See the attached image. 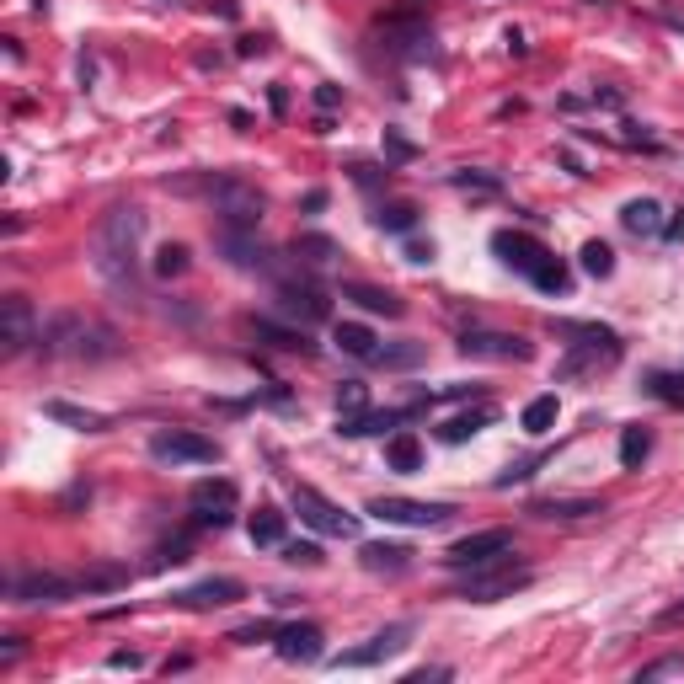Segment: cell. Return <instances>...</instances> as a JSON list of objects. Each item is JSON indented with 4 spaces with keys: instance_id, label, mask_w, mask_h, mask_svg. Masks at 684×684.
<instances>
[{
    "instance_id": "cell-3",
    "label": "cell",
    "mask_w": 684,
    "mask_h": 684,
    "mask_svg": "<svg viewBox=\"0 0 684 684\" xmlns=\"http://www.w3.org/2000/svg\"><path fill=\"white\" fill-rule=\"evenodd\" d=\"M204 193L214 198V214H220L225 230H257L262 209H268V198H262L252 182H241V177H209Z\"/></svg>"
},
{
    "instance_id": "cell-42",
    "label": "cell",
    "mask_w": 684,
    "mask_h": 684,
    "mask_svg": "<svg viewBox=\"0 0 684 684\" xmlns=\"http://www.w3.org/2000/svg\"><path fill=\"white\" fill-rule=\"evenodd\" d=\"M455 188H476V193H497V177H487V171H455Z\"/></svg>"
},
{
    "instance_id": "cell-36",
    "label": "cell",
    "mask_w": 684,
    "mask_h": 684,
    "mask_svg": "<svg viewBox=\"0 0 684 684\" xmlns=\"http://www.w3.org/2000/svg\"><path fill=\"white\" fill-rule=\"evenodd\" d=\"M278 626H284V620H252V626H236V631H230V642H236V647L273 642V636H278Z\"/></svg>"
},
{
    "instance_id": "cell-33",
    "label": "cell",
    "mask_w": 684,
    "mask_h": 684,
    "mask_svg": "<svg viewBox=\"0 0 684 684\" xmlns=\"http://www.w3.org/2000/svg\"><path fill=\"white\" fill-rule=\"evenodd\" d=\"M182 273H188V246L166 241L161 252H155V278H182Z\"/></svg>"
},
{
    "instance_id": "cell-29",
    "label": "cell",
    "mask_w": 684,
    "mask_h": 684,
    "mask_svg": "<svg viewBox=\"0 0 684 684\" xmlns=\"http://www.w3.org/2000/svg\"><path fill=\"white\" fill-rule=\"evenodd\" d=\"M492 423V407H481V412H460V417H449V423L439 428V439L444 444H465V439H476L481 428Z\"/></svg>"
},
{
    "instance_id": "cell-34",
    "label": "cell",
    "mask_w": 684,
    "mask_h": 684,
    "mask_svg": "<svg viewBox=\"0 0 684 684\" xmlns=\"http://www.w3.org/2000/svg\"><path fill=\"white\" fill-rule=\"evenodd\" d=\"M583 273L588 278H610L615 273V252L604 241H583Z\"/></svg>"
},
{
    "instance_id": "cell-1",
    "label": "cell",
    "mask_w": 684,
    "mask_h": 684,
    "mask_svg": "<svg viewBox=\"0 0 684 684\" xmlns=\"http://www.w3.org/2000/svg\"><path fill=\"white\" fill-rule=\"evenodd\" d=\"M139 236H145V214L134 204H113L91 230V268L113 294H129L134 300V284H139Z\"/></svg>"
},
{
    "instance_id": "cell-14",
    "label": "cell",
    "mask_w": 684,
    "mask_h": 684,
    "mask_svg": "<svg viewBox=\"0 0 684 684\" xmlns=\"http://www.w3.org/2000/svg\"><path fill=\"white\" fill-rule=\"evenodd\" d=\"M81 594V578H59V572H22L11 578V599L17 604H65Z\"/></svg>"
},
{
    "instance_id": "cell-47",
    "label": "cell",
    "mask_w": 684,
    "mask_h": 684,
    "mask_svg": "<svg viewBox=\"0 0 684 684\" xmlns=\"http://www.w3.org/2000/svg\"><path fill=\"white\" fill-rule=\"evenodd\" d=\"M353 182H359V188H375V182H380V171L359 161V166H353Z\"/></svg>"
},
{
    "instance_id": "cell-12",
    "label": "cell",
    "mask_w": 684,
    "mask_h": 684,
    "mask_svg": "<svg viewBox=\"0 0 684 684\" xmlns=\"http://www.w3.org/2000/svg\"><path fill=\"white\" fill-rule=\"evenodd\" d=\"M460 353H465V359L524 364V359H535V342L519 337V332H465V337H460Z\"/></svg>"
},
{
    "instance_id": "cell-28",
    "label": "cell",
    "mask_w": 684,
    "mask_h": 684,
    "mask_svg": "<svg viewBox=\"0 0 684 684\" xmlns=\"http://www.w3.org/2000/svg\"><path fill=\"white\" fill-rule=\"evenodd\" d=\"M284 513L278 508H257L252 524H246V535H252V546H284Z\"/></svg>"
},
{
    "instance_id": "cell-4",
    "label": "cell",
    "mask_w": 684,
    "mask_h": 684,
    "mask_svg": "<svg viewBox=\"0 0 684 684\" xmlns=\"http://www.w3.org/2000/svg\"><path fill=\"white\" fill-rule=\"evenodd\" d=\"M289 503H294V513H300V524H310L316 535H337V540L359 535V513L337 508L332 497L316 492V487H305V481H294V487H289Z\"/></svg>"
},
{
    "instance_id": "cell-18",
    "label": "cell",
    "mask_w": 684,
    "mask_h": 684,
    "mask_svg": "<svg viewBox=\"0 0 684 684\" xmlns=\"http://www.w3.org/2000/svg\"><path fill=\"white\" fill-rule=\"evenodd\" d=\"M342 300H353V305H364L369 316H407V305H401V294H391V289H380V284H364V278H348L342 284Z\"/></svg>"
},
{
    "instance_id": "cell-23",
    "label": "cell",
    "mask_w": 684,
    "mask_h": 684,
    "mask_svg": "<svg viewBox=\"0 0 684 684\" xmlns=\"http://www.w3.org/2000/svg\"><path fill=\"white\" fill-rule=\"evenodd\" d=\"M332 342L342 353H353V359H364V364H375V353H380V337L369 332L364 321H337L332 326Z\"/></svg>"
},
{
    "instance_id": "cell-37",
    "label": "cell",
    "mask_w": 684,
    "mask_h": 684,
    "mask_svg": "<svg viewBox=\"0 0 684 684\" xmlns=\"http://www.w3.org/2000/svg\"><path fill=\"white\" fill-rule=\"evenodd\" d=\"M364 401H369L364 380H342V385H337V417H359Z\"/></svg>"
},
{
    "instance_id": "cell-51",
    "label": "cell",
    "mask_w": 684,
    "mask_h": 684,
    "mask_svg": "<svg viewBox=\"0 0 684 684\" xmlns=\"http://www.w3.org/2000/svg\"><path fill=\"white\" fill-rule=\"evenodd\" d=\"M594 6H604V0H594Z\"/></svg>"
},
{
    "instance_id": "cell-39",
    "label": "cell",
    "mask_w": 684,
    "mask_h": 684,
    "mask_svg": "<svg viewBox=\"0 0 684 684\" xmlns=\"http://www.w3.org/2000/svg\"><path fill=\"white\" fill-rule=\"evenodd\" d=\"M375 364H385V369H412V364H423V342H407V348H380Z\"/></svg>"
},
{
    "instance_id": "cell-20",
    "label": "cell",
    "mask_w": 684,
    "mask_h": 684,
    "mask_svg": "<svg viewBox=\"0 0 684 684\" xmlns=\"http://www.w3.org/2000/svg\"><path fill=\"white\" fill-rule=\"evenodd\" d=\"M423 460H428V449H423V439H417V433H391V439H385V471H396V476H417L423 471Z\"/></svg>"
},
{
    "instance_id": "cell-48",
    "label": "cell",
    "mask_w": 684,
    "mask_h": 684,
    "mask_svg": "<svg viewBox=\"0 0 684 684\" xmlns=\"http://www.w3.org/2000/svg\"><path fill=\"white\" fill-rule=\"evenodd\" d=\"M268 107H273V113H289V91L273 86V91H268Z\"/></svg>"
},
{
    "instance_id": "cell-21",
    "label": "cell",
    "mask_w": 684,
    "mask_h": 684,
    "mask_svg": "<svg viewBox=\"0 0 684 684\" xmlns=\"http://www.w3.org/2000/svg\"><path fill=\"white\" fill-rule=\"evenodd\" d=\"M359 562H364V572L401 578V572L412 567V546H396V540H369V546H359Z\"/></svg>"
},
{
    "instance_id": "cell-5",
    "label": "cell",
    "mask_w": 684,
    "mask_h": 684,
    "mask_svg": "<svg viewBox=\"0 0 684 684\" xmlns=\"http://www.w3.org/2000/svg\"><path fill=\"white\" fill-rule=\"evenodd\" d=\"M535 583V572L530 567H492V562H481V567H465V578H460V599H471V604H497V599H513L519 588H530Z\"/></svg>"
},
{
    "instance_id": "cell-30",
    "label": "cell",
    "mask_w": 684,
    "mask_h": 684,
    "mask_svg": "<svg viewBox=\"0 0 684 684\" xmlns=\"http://www.w3.org/2000/svg\"><path fill=\"white\" fill-rule=\"evenodd\" d=\"M647 455H652V433L647 428H626V433H620V465H626V471H642Z\"/></svg>"
},
{
    "instance_id": "cell-9",
    "label": "cell",
    "mask_w": 684,
    "mask_h": 684,
    "mask_svg": "<svg viewBox=\"0 0 684 684\" xmlns=\"http://www.w3.org/2000/svg\"><path fill=\"white\" fill-rule=\"evenodd\" d=\"M150 455L171 460V465H214L220 460V444L204 439V433H193V428H166V433L150 439Z\"/></svg>"
},
{
    "instance_id": "cell-24",
    "label": "cell",
    "mask_w": 684,
    "mask_h": 684,
    "mask_svg": "<svg viewBox=\"0 0 684 684\" xmlns=\"http://www.w3.org/2000/svg\"><path fill=\"white\" fill-rule=\"evenodd\" d=\"M43 417H54V423H65V428H81V433H102L107 428V417L102 412H91V407H75V401H43Z\"/></svg>"
},
{
    "instance_id": "cell-31",
    "label": "cell",
    "mask_w": 684,
    "mask_h": 684,
    "mask_svg": "<svg viewBox=\"0 0 684 684\" xmlns=\"http://www.w3.org/2000/svg\"><path fill=\"white\" fill-rule=\"evenodd\" d=\"M375 225L391 230V236H407V230H417V204H380Z\"/></svg>"
},
{
    "instance_id": "cell-44",
    "label": "cell",
    "mask_w": 684,
    "mask_h": 684,
    "mask_svg": "<svg viewBox=\"0 0 684 684\" xmlns=\"http://www.w3.org/2000/svg\"><path fill=\"white\" fill-rule=\"evenodd\" d=\"M385 145H391V155H396V161H412V155H417V145H412V139H401V134H391V129H385Z\"/></svg>"
},
{
    "instance_id": "cell-6",
    "label": "cell",
    "mask_w": 684,
    "mask_h": 684,
    "mask_svg": "<svg viewBox=\"0 0 684 684\" xmlns=\"http://www.w3.org/2000/svg\"><path fill=\"white\" fill-rule=\"evenodd\" d=\"M278 310H284V316H294L300 326H316V321L332 316V300H326V289L300 268V273L278 278Z\"/></svg>"
},
{
    "instance_id": "cell-50",
    "label": "cell",
    "mask_w": 684,
    "mask_h": 684,
    "mask_svg": "<svg viewBox=\"0 0 684 684\" xmlns=\"http://www.w3.org/2000/svg\"><path fill=\"white\" fill-rule=\"evenodd\" d=\"M316 102H321V107H337V102H342V91H337V86H321V91H316Z\"/></svg>"
},
{
    "instance_id": "cell-38",
    "label": "cell",
    "mask_w": 684,
    "mask_h": 684,
    "mask_svg": "<svg viewBox=\"0 0 684 684\" xmlns=\"http://www.w3.org/2000/svg\"><path fill=\"white\" fill-rule=\"evenodd\" d=\"M129 583V572L123 567H97V572H86L81 578V594H107V588H123Z\"/></svg>"
},
{
    "instance_id": "cell-10",
    "label": "cell",
    "mask_w": 684,
    "mask_h": 684,
    "mask_svg": "<svg viewBox=\"0 0 684 684\" xmlns=\"http://www.w3.org/2000/svg\"><path fill=\"white\" fill-rule=\"evenodd\" d=\"M38 332L43 326L33 316V300H27V294H6V300H0V348H6V359L33 348Z\"/></svg>"
},
{
    "instance_id": "cell-17",
    "label": "cell",
    "mask_w": 684,
    "mask_h": 684,
    "mask_svg": "<svg viewBox=\"0 0 684 684\" xmlns=\"http://www.w3.org/2000/svg\"><path fill=\"white\" fill-rule=\"evenodd\" d=\"M236 599H246V588L236 578H204L182 588V594H171V604H182V610H214V604H236Z\"/></svg>"
},
{
    "instance_id": "cell-43",
    "label": "cell",
    "mask_w": 684,
    "mask_h": 684,
    "mask_svg": "<svg viewBox=\"0 0 684 684\" xmlns=\"http://www.w3.org/2000/svg\"><path fill=\"white\" fill-rule=\"evenodd\" d=\"M107 668H129L134 674V668H145V658H139L134 647H118V652H107Z\"/></svg>"
},
{
    "instance_id": "cell-7",
    "label": "cell",
    "mask_w": 684,
    "mask_h": 684,
    "mask_svg": "<svg viewBox=\"0 0 684 684\" xmlns=\"http://www.w3.org/2000/svg\"><path fill=\"white\" fill-rule=\"evenodd\" d=\"M236 481L230 476H204L198 487L188 492V503H193V524L198 530H225L230 519H236Z\"/></svg>"
},
{
    "instance_id": "cell-35",
    "label": "cell",
    "mask_w": 684,
    "mask_h": 684,
    "mask_svg": "<svg viewBox=\"0 0 684 684\" xmlns=\"http://www.w3.org/2000/svg\"><path fill=\"white\" fill-rule=\"evenodd\" d=\"M530 284H535L540 294H567V284H572V278H567V268H562V262H556V257H546V262H540V268H535V278H530Z\"/></svg>"
},
{
    "instance_id": "cell-46",
    "label": "cell",
    "mask_w": 684,
    "mask_h": 684,
    "mask_svg": "<svg viewBox=\"0 0 684 684\" xmlns=\"http://www.w3.org/2000/svg\"><path fill=\"white\" fill-rule=\"evenodd\" d=\"M663 241H684V209H674V220H663Z\"/></svg>"
},
{
    "instance_id": "cell-19",
    "label": "cell",
    "mask_w": 684,
    "mask_h": 684,
    "mask_svg": "<svg viewBox=\"0 0 684 684\" xmlns=\"http://www.w3.org/2000/svg\"><path fill=\"white\" fill-rule=\"evenodd\" d=\"M246 326H252V337H262V342H268V348H278V353H316V342H310L305 326H278V321H268V316H252Z\"/></svg>"
},
{
    "instance_id": "cell-45",
    "label": "cell",
    "mask_w": 684,
    "mask_h": 684,
    "mask_svg": "<svg viewBox=\"0 0 684 684\" xmlns=\"http://www.w3.org/2000/svg\"><path fill=\"white\" fill-rule=\"evenodd\" d=\"M22 658V636H6V647H0V668H11Z\"/></svg>"
},
{
    "instance_id": "cell-13",
    "label": "cell",
    "mask_w": 684,
    "mask_h": 684,
    "mask_svg": "<svg viewBox=\"0 0 684 684\" xmlns=\"http://www.w3.org/2000/svg\"><path fill=\"white\" fill-rule=\"evenodd\" d=\"M407 636H412V626H407V620H396V626L369 636L364 647H348V652H337V658H326V663H332V668H375L385 658H396V652L407 647Z\"/></svg>"
},
{
    "instance_id": "cell-49",
    "label": "cell",
    "mask_w": 684,
    "mask_h": 684,
    "mask_svg": "<svg viewBox=\"0 0 684 684\" xmlns=\"http://www.w3.org/2000/svg\"><path fill=\"white\" fill-rule=\"evenodd\" d=\"M321 209H326V193L310 188V193H305V214H321Z\"/></svg>"
},
{
    "instance_id": "cell-27",
    "label": "cell",
    "mask_w": 684,
    "mask_h": 684,
    "mask_svg": "<svg viewBox=\"0 0 684 684\" xmlns=\"http://www.w3.org/2000/svg\"><path fill=\"white\" fill-rule=\"evenodd\" d=\"M556 417H562V401H556V396H535L530 407L519 412V428L530 433V439H546V433L556 428Z\"/></svg>"
},
{
    "instance_id": "cell-25",
    "label": "cell",
    "mask_w": 684,
    "mask_h": 684,
    "mask_svg": "<svg viewBox=\"0 0 684 684\" xmlns=\"http://www.w3.org/2000/svg\"><path fill=\"white\" fill-rule=\"evenodd\" d=\"M530 513H540V519H583V513H604L599 497H540V503H530Z\"/></svg>"
},
{
    "instance_id": "cell-11",
    "label": "cell",
    "mask_w": 684,
    "mask_h": 684,
    "mask_svg": "<svg viewBox=\"0 0 684 684\" xmlns=\"http://www.w3.org/2000/svg\"><path fill=\"white\" fill-rule=\"evenodd\" d=\"M513 551V530H476V535H465V540H455V546L444 551V567H455V572H465V567H481V562H497V556H508Z\"/></svg>"
},
{
    "instance_id": "cell-40",
    "label": "cell",
    "mask_w": 684,
    "mask_h": 684,
    "mask_svg": "<svg viewBox=\"0 0 684 684\" xmlns=\"http://www.w3.org/2000/svg\"><path fill=\"white\" fill-rule=\"evenodd\" d=\"M284 562L289 567H321L326 556H321L316 540H284Z\"/></svg>"
},
{
    "instance_id": "cell-41",
    "label": "cell",
    "mask_w": 684,
    "mask_h": 684,
    "mask_svg": "<svg viewBox=\"0 0 684 684\" xmlns=\"http://www.w3.org/2000/svg\"><path fill=\"white\" fill-rule=\"evenodd\" d=\"M668 674H684V652H668V658L647 663V668H636V684H647V679H668Z\"/></svg>"
},
{
    "instance_id": "cell-2",
    "label": "cell",
    "mask_w": 684,
    "mask_h": 684,
    "mask_svg": "<svg viewBox=\"0 0 684 684\" xmlns=\"http://www.w3.org/2000/svg\"><path fill=\"white\" fill-rule=\"evenodd\" d=\"M43 353L49 359H118V337L107 332V326L86 321V316H54L49 326L38 332Z\"/></svg>"
},
{
    "instance_id": "cell-8",
    "label": "cell",
    "mask_w": 684,
    "mask_h": 684,
    "mask_svg": "<svg viewBox=\"0 0 684 684\" xmlns=\"http://www.w3.org/2000/svg\"><path fill=\"white\" fill-rule=\"evenodd\" d=\"M364 513H375L385 524H407V530H439V524L455 519L449 503H417V497H369Z\"/></svg>"
},
{
    "instance_id": "cell-15",
    "label": "cell",
    "mask_w": 684,
    "mask_h": 684,
    "mask_svg": "<svg viewBox=\"0 0 684 684\" xmlns=\"http://www.w3.org/2000/svg\"><path fill=\"white\" fill-rule=\"evenodd\" d=\"M278 658L284 663H321L326 658V636L321 626H310V620H289V626H278Z\"/></svg>"
},
{
    "instance_id": "cell-26",
    "label": "cell",
    "mask_w": 684,
    "mask_h": 684,
    "mask_svg": "<svg viewBox=\"0 0 684 684\" xmlns=\"http://www.w3.org/2000/svg\"><path fill=\"white\" fill-rule=\"evenodd\" d=\"M620 225H626L631 236H663V209L652 204V198H631V204L620 209Z\"/></svg>"
},
{
    "instance_id": "cell-32",
    "label": "cell",
    "mask_w": 684,
    "mask_h": 684,
    "mask_svg": "<svg viewBox=\"0 0 684 684\" xmlns=\"http://www.w3.org/2000/svg\"><path fill=\"white\" fill-rule=\"evenodd\" d=\"M294 257H305V268H326L337 257V241L326 236H294Z\"/></svg>"
},
{
    "instance_id": "cell-22",
    "label": "cell",
    "mask_w": 684,
    "mask_h": 684,
    "mask_svg": "<svg viewBox=\"0 0 684 684\" xmlns=\"http://www.w3.org/2000/svg\"><path fill=\"white\" fill-rule=\"evenodd\" d=\"M380 49H391V54H423L417 43H433L428 33V22H417V17H391V22H380Z\"/></svg>"
},
{
    "instance_id": "cell-16",
    "label": "cell",
    "mask_w": 684,
    "mask_h": 684,
    "mask_svg": "<svg viewBox=\"0 0 684 684\" xmlns=\"http://www.w3.org/2000/svg\"><path fill=\"white\" fill-rule=\"evenodd\" d=\"M492 252L503 257L513 273H524V278H535V268L551 257V252H546V246H540L535 236H519V230H497V236H492Z\"/></svg>"
}]
</instances>
